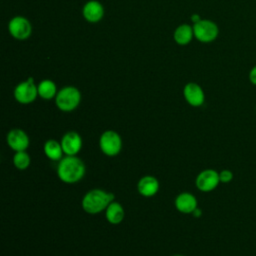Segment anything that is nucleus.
Returning a JSON list of instances; mask_svg holds the SVG:
<instances>
[{"label":"nucleus","instance_id":"1","mask_svg":"<svg viewBox=\"0 0 256 256\" xmlns=\"http://www.w3.org/2000/svg\"><path fill=\"white\" fill-rule=\"evenodd\" d=\"M57 174L60 180L65 183H76L83 178L85 165L76 156H66L60 160L57 167Z\"/></svg>","mask_w":256,"mask_h":256},{"label":"nucleus","instance_id":"2","mask_svg":"<svg viewBox=\"0 0 256 256\" xmlns=\"http://www.w3.org/2000/svg\"><path fill=\"white\" fill-rule=\"evenodd\" d=\"M114 200V194L102 189H93L85 194L82 199V207L89 214L102 212Z\"/></svg>","mask_w":256,"mask_h":256},{"label":"nucleus","instance_id":"3","mask_svg":"<svg viewBox=\"0 0 256 256\" xmlns=\"http://www.w3.org/2000/svg\"><path fill=\"white\" fill-rule=\"evenodd\" d=\"M81 100L80 91L73 86H67L62 88L56 95V105L57 107L64 111L69 112L77 108Z\"/></svg>","mask_w":256,"mask_h":256},{"label":"nucleus","instance_id":"4","mask_svg":"<svg viewBox=\"0 0 256 256\" xmlns=\"http://www.w3.org/2000/svg\"><path fill=\"white\" fill-rule=\"evenodd\" d=\"M193 31L197 40L203 43H210L214 41L219 34L217 24L207 19H201L197 23H194Z\"/></svg>","mask_w":256,"mask_h":256},{"label":"nucleus","instance_id":"5","mask_svg":"<svg viewBox=\"0 0 256 256\" xmlns=\"http://www.w3.org/2000/svg\"><path fill=\"white\" fill-rule=\"evenodd\" d=\"M99 145L101 151L104 154L107 156H115L121 150L122 140L117 132L113 130H107L101 134Z\"/></svg>","mask_w":256,"mask_h":256},{"label":"nucleus","instance_id":"6","mask_svg":"<svg viewBox=\"0 0 256 256\" xmlns=\"http://www.w3.org/2000/svg\"><path fill=\"white\" fill-rule=\"evenodd\" d=\"M38 95V88L34 84L33 78L29 77L27 81L18 84L14 90L15 99L22 104H29L33 102Z\"/></svg>","mask_w":256,"mask_h":256},{"label":"nucleus","instance_id":"7","mask_svg":"<svg viewBox=\"0 0 256 256\" xmlns=\"http://www.w3.org/2000/svg\"><path fill=\"white\" fill-rule=\"evenodd\" d=\"M8 29L10 34L17 40H25L32 33V26L30 22L22 16L12 18L9 22Z\"/></svg>","mask_w":256,"mask_h":256},{"label":"nucleus","instance_id":"8","mask_svg":"<svg viewBox=\"0 0 256 256\" xmlns=\"http://www.w3.org/2000/svg\"><path fill=\"white\" fill-rule=\"evenodd\" d=\"M195 183L200 191L210 192L220 183L219 173L213 169H205L198 174Z\"/></svg>","mask_w":256,"mask_h":256},{"label":"nucleus","instance_id":"9","mask_svg":"<svg viewBox=\"0 0 256 256\" xmlns=\"http://www.w3.org/2000/svg\"><path fill=\"white\" fill-rule=\"evenodd\" d=\"M61 146L64 154L67 156H75L82 147V138L75 131H69L61 139Z\"/></svg>","mask_w":256,"mask_h":256},{"label":"nucleus","instance_id":"10","mask_svg":"<svg viewBox=\"0 0 256 256\" xmlns=\"http://www.w3.org/2000/svg\"><path fill=\"white\" fill-rule=\"evenodd\" d=\"M183 94H184L186 101L191 106L198 107L204 103V100H205L204 91L200 87V85H198L197 83L190 82V83L186 84V86L184 87V90H183Z\"/></svg>","mask_w":256,"mask_h":256},{"label":"nucleus","instance_id":"11","mask_svg":"<svg viewBox=\"0 0 256 256\" xmlns=\"http://www.w3.org/2000/svg\"><path fill=\"white\" fill-rule=\"evenodd\" d=\"M7 143L14 151H25L29 146V137L21 129H12L7 135Z\"/></svg>","mask_w":256,"mask_h":256},{"label":"nucleus","instance_id":"12","mask_svg":"<svg viewBox=\"0 0 256 256\" xmlns=\"http://www.w3.org/2000/svg\"><path fill=\"white\" fill-rule=\"evenodd\" d=\"M104 15V8L102 4L96 0L89 1L83 7V16L84 18L91 22L95 23L100 21Z\"/></svg>","mask_w":256,"mask_h":256},{"label":"nucleus","instance_id":"13","mask_svg":"<svg viewBox=\"0 0 256 256\" xmlns=\"http://www.w3.org/2000/svg\"><path fill=\"white\" fill-rule=\"evenodd\" d=\"M175 206L178 209V211L185 214H189L192 213L197 208V199L193 194L183 192L176 197Z\"/></svg>","mask_w":256,"mask_h":256},{"label":"nucleus","instance_id":"14","mask_svg":"<svg viewBox=\"0 0 256 256\" xmlns=\"http://www.w3.org/2000/svg\"><path fill=\"white\" fill-rule=\"evenodd\" d=\"M138 192L145 197L154 196L159 190V182L153 176H144L142 177L137 184Z\"/></svg>","mask_w":256,"mask_h":256},{"label":"nucleus","instance_id":"15","mask_svg":"<svg viewBox=\"0 0 256 256\" xmlns=\"http://www.w3.org/2000/svg\"><path fill=\"white\" fill-rule=\"evenodd\" d=\"M106 210V219L111 224H119L124 218V209L122 205L116 201H112Z\"/></svg>","mask_w":256,"mask_h":256},{"label":"nucleus","instance_id":"16","mask_svg":"<svg viewBox=\"0 0 256 256\" xmlns=\"http://www.w3.org/2000/svg\"><path fill=\"white\" fill-rule=\"evenodd\" d=\"M194 35L193 28L188 24H182L176 28L174 31V40L179 45H186L190 43Z\"/></svg>","mask_w":256,"mask_h":256},{"label":"nucleus","instance_id":"17","mask_svg":"<svg viewBox=\"0 0 256 256\" xmlns=\"http://www.w3.org/2000/svg\"><path fill=\"white\" fill-rule=\"evenodd\" d=\"M44 152H45V155L53 161L61 160L62 156H63V153H64L63 149H62V146H61V143L57 142L54 139H50V140L45 142Z\"/></svg>","mask_w":256,"mask_h":256},{"label":"nucleus","instance_id":"18","mask_svg":"<svg viewBox=\"0 0 256 256\" xmlns=\"http://www.w3.org/2000/svg\"><path fill=\"white\" fill-rule=\"evenodd\" d=\"M38 95L43 99H52L55 95H57V87L56 84L51 80H43L37 86Z\"/></svg>","mask_w":256,"mask_h":256},{"label":"nucleus","instance_id":"19","mask_svg":"<svg viewBox=\"0 0 256 256\" xmlns=\"http://www.w3.org/2000/svg\"><path fill=\"white\" fill-rule=\"evenodd\" d=\"M30 156L25 151H18L13 156V164L19 170H24L30 165Z\"/></svg>","mask_w":256,"mask_h":256},{"label":"nucleus","instance_id":"20","mask_svg":"<svg viewBox=\"0 0 256 256\" xmlns=\"http://www.w3.org/2000/svg\"><path fill=\"white\" fill-rule=\"evenodd\" d=\"M219 178H220V182L229 183L233 179V173H232V171H230L228 169H224V170L220 171Z\"/></svg>","mask_w":256,"mask_h":256},{"label":"nucleus","instance_id":"21","mask_svg":"<svg viewBox=\"0 0 256 256\" xmlns=\"http://www.w3.org/2000/svg\"><path fill=\"white\" fill-rule=\"evenodd\" d=\"M249 81L253 85H256V65L254 67H252V69L249 72Z\"/></svg>","mask_w":256,"mask_h":256},{"label":"nucleus","instance_id":"22","mask_svg":"<svg viewBox=\"0 0 256 256\" xmlns=\"http://www.w3.org/2000/svg\"><path fill=\"white\" fill-rule=\"evenodd\" d=\"M192 214H193V216H194V217H200V216H201V214H202V211H201V209L196 208V209L192 212Z\"/></svg>","mask_w":256,"mask_h":256},{"label":"nucleus","instance_id":"23","mask_svg":"<svg viewBox=\"0 0 256 256\" xmlns=\"http://www.w3.org/2000/svg\"><path fill=\"white\" fill-rule=\"evenodd\" d=\"M191 20H192V22L197 23V22H198V21H200L201 19H200V17H199L197 14H194V15H192V16H191Z\"/></svg>","mask_w":256,"mask_h":256},{"label":"nucleus","instance_id":"24","mask_svg":"<svg viewBox=\"0 0 256 256\" xmlns=\"http://www.w3.org/2000/svg\"><path fill=\"white\" fill-rule=\"evenodd\" d=\"M174 256H182V255H174Z\"/></svg>","mask_w":256,"mask_h":256}]
</instances>
